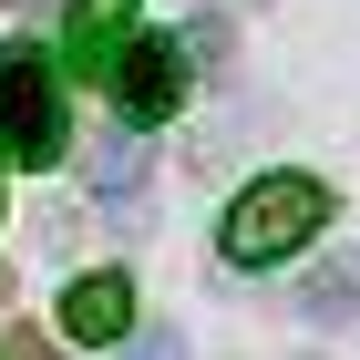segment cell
<instances>
[{"label":"cell","mask_w":360,"mask_h":360,"mask_svg":"<svg viewBox=\"0 0 360 360\" xmlns=\"http://www.w3.org/2000/svg\"><path fill=\"white\" fill-rule=\"evenodd\" d=\"M330 226V186L319 175H257L237 206H226V226H217V248L237 257V268H268V257H288V248H309Z\"/></svg>","instance_id":"obj_1"},{"label":"cell","mask_w":360,"mask_h":360,"mask_svg":"<svg viewBox=\"0 0 360 360\" xmlns=\"http://www.w3.org/2000/svg\"><path fill=\"white\" fill-rule=\"evenodd\" d=\"M72 113H62V72L31 41H0V155L11 165H62Z\"/></svg>","instance_id":"obj_2"},{"label":"cell","mask_w":360,"mask_h":360,"mask_svg":"<svg viewBox=\"0 0 360 360\" xmlns=\"http://www.w3.org/2000/svg\"><path fill=\"white\" fill-rule=\"evenodd\" d=\"M113 113L124 124H165L175 103H186V41H165V31H134L124 52H113Z\"/></svg>","instance_id":"obj_3"},{"label":"cell","mask_w":360,"mask_h":360,"mask_svg":"<svg viewBox=\"0 0 360 360\" xmlns=\"http://www.w3.org/2000/svg\"><path fill=\"white\" fill-rule=\"evenodd\" d=\"M134 330V278L124 268H93L62 288V340H83V350H113V340Z\"/></svg>","instance_id":"obj_4"},{"label":"cell","mask_w":360,"mask_h":360,"mask_svg":"<svg viewBox=\"0 0 360 360\" xmlns=\"http://www.w3.org/2000/svg\"><path fill=\"white\" fill-rule=\"evenodd\" d=\"M134 41V0H72V62L113 72V52Z\"/></svg>","instance_id":"obj_5"},{"label":"cell","mask_w":360,"mask_h":360,"mask_svg":"<svg viewBox=\"0 0 360 360\" xmlns=\"http://www.w3.org/2000/svg\"><path fill=\"white\" fill-rule=\"evenodd\" d=\"M299 309H309V319H360V257H330V268H309Z\"/></svg>","instance_id":"obj_6"},{"label":"cell","mask_w":360,"mask_h":360,"mask_svg":"<svg viewBox=\"0 0 360 360\" xmlns=\"http://www.w3.org/2000/svg\"><path fill=\"white\" fill-rule=\"evenodd\" d=\"M93 186H103L113 206H134V186H144V155H134L124 134H113V144H93Z\"/></svg>","instance_id":"obj_7"},{"label":"cell","mask_w":360,"mask_h":360,"mask_svg":"<svg viewBox=\"0 0 360 360\" xmlns=\"http://www.w3.org/2000/svg\"><path fill=\"white\" fill-rule=\"evenodd\" d=\"M124 360H186V340H175V330H144V340H134Z\"/></svg>","instance_id":"obj_8"}]
</instances>
